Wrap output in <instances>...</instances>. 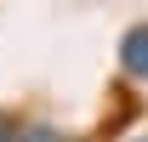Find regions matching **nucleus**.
<instances>
[{
    "mask_svg": "<svg viewBox=\"0 0 148 142\" xmlns=\"http://www.w3.org/2000/svg\"><path fill=\"white\" fill-rule=\"evenodd\" d=\"M120 74L125 80H148V23L120 34Z\"/></svg>",
    "mask_w": 148,
    "mask_h": 142,
    "instance_id": "f257e3e1",
    "label": "nucleus"
},
{
    "mask_svg": "<svg viewBox=\"0 0 148 142\" xmlns=\"http://www.w3.org/2000/svg\"><path fill=\"white\" fill-rule=\"evenodd\" d=\"M17 142H74L57 119H17Z\"/></svg>",
    "mask_w": 148,
    "mask_h": 142,
    "instance_id": "f03ea898",
    "label": "nucleus"
},
{
    "mask_svg": "<svg viewBox=\"0 0 148 142\" xmlns=\"http://www.w3.org/2000/svg\"><path fill=\"white\" fill-rule=\"evenodd\" d=\"M0 142H17V119L12 114H0Z\"/></svg>",
    "mask_w": 148,
    "mask_h": 142,
    "instance_id": "7ed1b4c3",
    "label": "nucleus"
},
{
    "mask_svg": "<svg viewBox=\"0 0 148 142\" xmlns=\"http://www.w3.org/2000/svg\"><path fill=\"white\" fill-rule=\"evenodd\" d=\"M131 142H148V137H131Z\"/></svg>",
    "mask_w": 148,
    "mask_h": 142,
    "instance_id": "20e7f679",
    "label": "nucleus"
}]
</instances>
